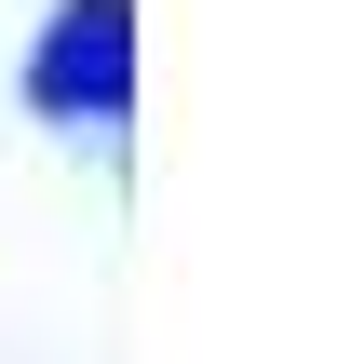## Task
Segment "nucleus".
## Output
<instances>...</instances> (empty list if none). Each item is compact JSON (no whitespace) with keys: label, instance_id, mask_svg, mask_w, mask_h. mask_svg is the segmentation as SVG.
Segmentation results:
<instances>
[{"label":"nucleus","instance_id":"f257e3e1","mask_svg":"<svg viewBox=\"0 0 364 364\" xmlns=\"http://www.w3.org/2000/svg\"><path fill=\"white\" fill-rule=\"evenodd\" d=\"M27 95L54 122H122V95H135V14L122 0H68L54 41H41V68H27Z\"/></svg>","mask_w":364,"mask_h":364}]
</instances>
